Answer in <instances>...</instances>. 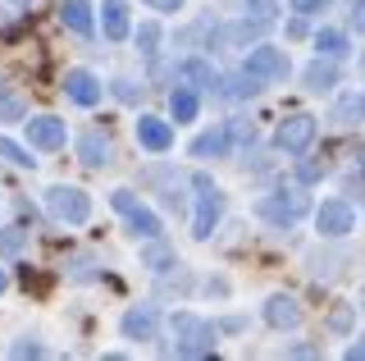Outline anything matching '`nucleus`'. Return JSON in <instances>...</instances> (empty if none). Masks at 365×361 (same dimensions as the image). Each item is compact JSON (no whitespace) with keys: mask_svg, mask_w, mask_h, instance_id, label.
Here are the masks:
<instances>
[{"mask_svg":"<svg viewBox=\"0 0 365 361\" xmlns=\"http://www.w3.org/2000/svg\"><path fill=\"white\" fill-rule=\"evenodd\" d=\"M174 338H178L174 347H178L182 357H210V352H215V325L201 320V315L178 311V315H174Z\"/></svg>","mask_w":365,"mask_h":361,"instance_id":"obj_1","label":"nucleus"},{"mask_svg":"<svg viewBox=\"0 0 365 361\" xmlns=\"http://www.w3.org/2000/svg\"><path fill=\"white\" fill-rule=\"evenodd\" d=\"M192 183H197V215H192V233H197V238H210V233H215V224H220L224 197H220V188H215L205 174H197Z\"/></svg>","mask_w":365,"mask_h":361,"instance_id":"obj_2","label":"nucleus"},{"mask_svg":"<svg viewBox=\"0 0 365 361\" xmlns=\"http://www.w3.org/2000/svg\"><path fill=\"white\" fill-rule=\"evenodd\" d=\"M110 206L119 210L123 220H128V229L137 233V238H160V220L151 215V210L142 206V201H137L128 188H119V193H110Z\"/></svg>","mask_w":365,"mask_h":361,"instance_id":"obj_3","label":"nucleus"},{"mask_svg":"<svg viewBox=\"0 0 365 361\" xmlns=\"http://www.w3.org/2000/svg\"><path fill=\"white\" fill-rule=\"evenodd\" d=\"M46 206H51V215H60V220H68V224H83V220L91 215L87 193H78V188H68V183L51 188V193H46Z\"/></svg>","mask_w":365,"mask_h":361,"instance_id":"obj_4","label":"nucleus"},{"mask_svg":"<svg viewBox=\"0 0 365 361\" xmlns=\"http://www.w3.org/2000/svg\"><path fill=\"white\" fill-rule=\"evenodd\" d=\"M306 193H274V197H265L260 201V215L265 220H274V224H292V220H302L306 215Z\"/></svg>","mask_w":365,"mask_h":361,"instance_id":"obj_5","label":"nucleus"},{"mask_svg":"<svg viewBox=\"0 0 365 361\" xmlns=\"http://www.w3.org/2000/svg\"><path fill=\"white\" fill-rule=\"evenodd\" d=\"M351 224H356V215H351L347 201H319L315 229L324 233V238H342V233H351Z\"/></svg>","mask_w":365,"mask_h":361,"instance_id":"obj_6","label":"nucleus"},{"mask_svg":"<svg viewBox=\"0 0 365 361\" xmlns=\"http://www.w3.org/2000/svg\"><path fill=\"white\" fill-rule=\"evenodd\" d=\"M311 138H315V119L311 115H292V119L279 123V146L288 156H302L306 146H311Z\"/></svg>","mask_w":365,"mask_h":361,"instance_id":"obj_7","label":"nucleus"},{"mask_svg":"<svg viewBox=\"0 0 365 361\" xmlns=\"http://www.w3.org/2000/svg\"><path fill=\"white\" fill-rule=\"evenodd\" d=\"M28 123V142L41 146V151H60L64 146V119L55 115H37V119H23Z\"/></svg>","mask_w":365,"mask_h":361,"instance_id":"obj_8","label":"nucleus"},{"mask_svg":"<svg viewBox=\"0 0 365 361\" xmlns=\"http://www.w3.org/2000/svg\"><path fill=\"white\" fill-rule=\"evenodd\" d=\"M242 69L247 73H260V78H283V73H288V60H283L279 46H256V51L247 55Z\"/></svg>","mask_w":365,"mask_h":361,"instance_id":"obj_9","label":"nucleus"},{"mask_svg":"<svg viewBox=\"0 0 365 361\" xmlns=\"http://www.w3.org/2000/svg\"><path fill=\"white\" fill-rule=\"evenodd\" d=\"M137 138H142L146 151H169V146H174V128L155 115H142L137 119Z\"/></svg>","mask_w":365,"mask_h":361,"instance_id":"obj_10","label":"nucleus"},{"mask_svg":"<svg viewBox=\"0 0 365 361\" xmlns=\"http://www.w3.org/2000/svg\"><path fill=\"white\" fill-rule=\"evenodd\" d=\"M265 320L274 325V330H292V325L302 320V307H297L288 293H274V298L265 302Z\"/></svg>","mask_w":365,"mask_h":361,"instance_id":"obj_11","label":"nucleus"},{"mask_svg":"<svg viewBox=\"0 0 365 361\" xmlns=\"http://www.w3.org/2000/svg\"><path fill=\"white\" fill-rule=\"evenodd\" d=\"M64 92L73 96L78 106H96V101H101V83L87 69H73V73H64Z\"/></svg>","mask_w":365,"mask_h":361,"instance_id":"obj_12","label":"nucleus"},{"mask_svg":"<svg viewBox=\"0 0 365 361\" xmlns=\"http://www.w3.org/2000/svg\"><path fill=\"white\" fill-rule=\"evenodd\" d=\"M60 24L78 37H91V5L87 0H60Z\"/></svg>","mask_w":365,"mask_h":361,"instance_id":"obj_13","label":"nucleus"},{"mask_svg":"<svg viewBox=\"0 0 365 361\" xmlns=\"http://www.w3.org/2000/svg\"><path fill=\"white\" fill-rule=\"evenodd\" d=\"M101 28H106L110 41H123L128 37V5L123 0H106L101 5Z\"/></svg>","mask_w":365,"mask_h":361,"instance_id":"obj_14","label":"nucleus"},{"mask_svg":"<svg viewBox=\"0 0 365 361\" xmlns=\"http://www.w3.org/2000/svg\"><path fill=\"white\" fill-rule=\"evenodd\" d=\"M78 151H83V165H91V169L110 165V142L101 138L96 128H91V133H83V138H78Z\"/></svg>","mask_w":365,"mask_h":361,"instance_id":"obj_15","label":"nucleus"},{"mask_svg":"<svg viewBox=\"0 0 365 361\" xmlns=\"http://www.w3.org/2000/svg\"><path fill=\"white\" fill-rule=\"evenodd\" d=\"M178 78H182V83H192V87H201V92H210V87L220 83V78H215V69H210L205 60H182V64H178Z\"/></svg>","mask_w":365,"mask_h":361,"instance_id":"obj_16","label":"nucleus"},{"mask_svg":"<svg viewBox=\"0 0 365 361\" xmlns=\"http://www.w3.org/2000/svg\"><path fill=\"white\" fill-rule=\"evenodd\" d=\"M123 334L128 338H155V311L151 307H137L123 315Z\"/></svg>","mask_w":365,"mask_h":361,"instance_id":"obj_17","label":"nucleus"},{"mask_svg":"<svg viewBox=\"0 0 365 361\" xmlns=\"http://www.w3.org/2000/svg\"><path fill=\"white\" fill-rule=\"evenodd\" d=\"M192 151H197V156H224V151H228V128H210V133H201V138L192 142Z\"/></svg>","mask_w":365,"mask_h":361,"instance_id":"obj_18","label":"nucleus"},{"mask_svg":"<svg viewBox=\"0 0 365 361\" xmlns=\"http://www.w3.org/2000/svg\"><path fill=\"white\" fill-rule=\"evenodd\" d=\"M169 106H174V119H178V123L197 119V92H192V87H178V92L169 96Z\"/></svg>","mask_w":365,"mask_h":361,"instance_id":"obj_19","label":"nucleus"},{"mask_svg":"<svg viewBox=\"0 0 365 361\" xmlns=\"http://www.w3.org/2000/svg\"><path fill=\"white\" fill-rule=\"evenodd\" d=\"M315 46H319V51H324V55H334V60H338V55H347V37H342V32H338V28H319V37H315Z\"/></svg>","mask_w":365,"mask_h":361,"instance_id":"obj_20","label":"nucleus"},{"mask_svg":"<svg viewBox=\"0 0 365 361\" xmlns=\"http://www.w3.org/2000/svg\"><path fill=\"white\" fill-rule=\"evenodd\" d=\"M306 87H311V92H329V87H334V69H329V64H306Z\"/></svg>","mask_w":365,"mask_h":361,"instance_id":"obj_21","label":"nucleus"},{"mask_svg":"<svg viewBox=\"0 0 365 361\" xmlns=\"http://www.w3.org/2000/svg\"><path fill=\"white\" fill-rule=\"evenodd\" d=\"M0 156H5V161H14V165H28V169H32V161H37V156H28L19 142H9V138H0Z\"/></svg>","mask_w":365,"mask_h":361,"instance_id":"obj_22","label":"nucleus"},{"mask_svg":"<svg viewBox=\"0 0 365 361\" xmlns=\"http://www.w3.org/2000/svg\"><path fill=\"white\" fill-rule=\"evenodd\" d=\"M137 41H142V55H146V60H155V41H160V28H155V24H142V28H137Z\"/></svg>","mask_w":365,"mask_h":361,"instance_id":"obj_23","label":"nucleus"},{"mask_svg":"<svg viewBox=\"0 0 365 361\" xmlns=\"http://www.w3.org/2000/svg\"><path fill=\"white\" fill-rule=\"evenodd\" d=\"M0 252H5V256H19L23 252V229H5V233H0Z\"/></svg>","mask_w":365,"mask_h":361,"instance_id":"obj_24","label":"nucleus"},{"mask_svg":"<svg viewBox=\"0 0 365 361\" xmlns=\"http://www.w3.org/2000/svg\"><path fill=\"white\" fill-rule=\"evenodd\" d=\"M247 9L260 19V24H269V19H274V9H279V5H274V0H247Z\"/></svg>","mask_w":365,"mask_h":361,"instance_id":"obj_25","label":"nucleus"},{"mask_svg":"<svg viewBox=\"0 0 365 361\" xmlns=\"http://www.w3.org/2000/svg\"><path fill=\"white\" fill-rule=\"evenodd\" d=\"M169 261H174V252H165V247H151V252H146V265L151 270H165Z\"/></svg>","mask_w":365,"mask_h":361,"instance_id":"obj_26","label":"nucleus"},{"mask_svg":"<svg viewBox=\"0 0 365 361\" xmlns=\"http://www.w3.org/2000/svg\"><path fill=\"white\" fill-rule=\"evenodd\" d=\"M297 14H319V9H329V0H292Z\"/></svg>","mask_w":365,"mask_h":361,"instance_id":"obj_27","label":"nucleus"},{"mask_svg":"<svg viewBox=\"0 0 365 361\" xmlns=\"http://www.w3.org/2000/svg\"><path fill=\"white\" fill-rule=\"evenodd\" d=\"M347 320H351V311H347V307H338L334 315H329V325H334V330H347Z\"/></svg>","mask_w":365,"mask_h":361,"instance_id":"obj_28","label":"nucleus"},{"mask_svg":"<svg viewBox=\"0 0 365 361\" xmlns=\"http://www.w3.org/2000/svg\"><path fill=\"white\" fill-rule=\"evenodd\" d=\"M14 357H41V343H14Z\"/></svg>","mask_w":365,"mask_h":361,"instance_id":"obj_29","label":"nucleus"},{"mask_svg":"<svg viewBox=\"0 0 365 361\" xmlns=\"http://www.w3.org/2000/svg\"><path fill=\"white\" fill-rule=\"evenodd\" d=\"M351 24H356V32H365V0H361V5H351Z\"/></svg>","mask_w":365,"mask_h":361,"instance_id":"obj_30","label":"nucleus"},{"mask_svg":"<svg viewBox=\"0 0 365 361\" xmlns=\"http://www.w3.org/2000/svg\"><path fill=\"white\" fill-rule=\"evenodd\" d=\"M146 5H151V9H178L182 0H146Z\"/></svg>","mask_w":365,"mask_h":361,"instance_id":"obj_31","label":"nucleus"},{"mask_svg":"<svg viewBox=\"0 0 365 361\" xmlns=\"http://www.w3.org/2000/svg\"><path fill=\"white\" fill-rule=\"evenodd\" d=\"M347 357H351V361H365V343H351V347H347Z\"/></svg>","mask_w":365,"mask_h":361,"instance_id":"obj_32","label":"nucleus"},{"mask_svg":"<svg viewBox=\"0 0 365 361\" xmlns=\"http://www.w3.org/2000/svg\"><path fill=\"white\" fill-rule=\"evenodd\" d=\"M5 284H9V279H5V270H0V293H5Z\"/></svg>","mask_w":365,"mask_h":361,"instance_id":"obj_33","label":"nucleus"},{"mask_svg":"<svg viewBox=\"0 0 365 361\" xmlns=\"http://www.w3.org/2000/svg\"><path fill=\"white\" fill-rule=\"evenodd\" d=\"M19 5H23V0H19Z\"/></svg>","mask_w":365,"mask_h":361,"instance_id":"obj_34","label":"nucleus"},{"mask_svg":"<svg viewBox=\"0 0 365 361\" xmlns=\"http://www.w3.org/2000/svg\"><path fill=\"white\" fill-rule=\"evenodd\" d=\"M361 302H365V298H361Z\"/></svg>","mask_w":365,"mask_h":361,"instance_id":"obj_35","label":"nucleus"}]
</instances>
